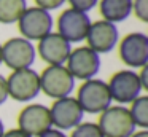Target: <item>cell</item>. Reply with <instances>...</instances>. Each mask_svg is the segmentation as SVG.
Returning a JSON list of instances; mask_svg holds the SVG:
<instances>
[{
    "mask_svg": "<svg viewBox=\"0 0 148 137\" xmlns=\"http://www.w3.org/2000/svg\"><path fill=\"white\" fill-rule=\"evenodd\" d=\"M75 99L80 104L81 110L89 115H100L113 102L107 81L99 78H91L81 83Z\"/></svg>",
    "mask_w": 148,
    "mask_h": 137,
    "instance_id": "6da1fadb",
    "label": "cell"
},
{
    "mask_svg": "<svg viewBox=\"0 0 148 137\" xmlns=\"http://www.w3.org/2000/svg\"><path fill=\"white\" fill-rule=\"evenodd\" d=\"M97 126L103 137H131L137 131L124 105H110L99 115Z\"/></svg>",
    "mask_w": 148,
    "mask_h": 137,
    "instance_id": "7a4b0ae2",
    "label": "cell"
},
{
    "mask_svg": "<svg viewBox=\"0 0 148 137\" xmlns=\"http://www.w3.org/2000/svg\"><path fill=\"white\" fill-rule=\"evenodd\" d=\"M40 76V91L51 99L67 97L75 89V78L65 65H48Z\"/></svg>",
    "mask_w": 148,
    "mask_h": 137,
    "instance_id": "3957f363",
    "label": "cell"
},
{
    "mask_svg": "<svg viewBox=\"0 0 148 137\" xmlns=\"http://www.w3.org/2000/svg\"><path fill=\"white\" fill-rule=\"evenodd\" d=\"M108 91L113 102H118V105H127L134 102L138 96H142V85L138 80V73L131 69L118 70L110 76Z\"/></svg>",
    "mask_w": 148,
    "mask_h": 137,
    "instance_id": "277c9868",
    "label": "cell"
},
{
    "mask_svg": "<svg viewBox=\"0 0 148 137\" xmlns=\"http://www.w3.org/2000/svg\"><path fill=\"white\" fill-rule=\"evenodd\" d=\"M8 97L16 102H32L40 94V76L35 70H13L7 78Z\"/></svg>",
    "mask_w": 148,
    "mask_h": 137,
    "instance_id": "5b68a950",
    "label": "cell"
},
{
    "mask_svg": "<svg viewBox=\"0 0 148 137\" xmlns=\"http://www.w3.org/2000/svg\"><path fill=\"white\" fill-rule=\"evenodd\" d=\"M35 57L37 50L34 43L23 37H13L2 45V64L11 70L30 69Z\"/></svg>",
    "mask_w": 148,
    "mask_h": 137,
    "instance_id": "8992f818",
    "label": "cell"
},
{
    "mask_svg": "<svg viewBox=\"0 0 148 137\" xmlns=\"http://www.w3.org/2000/svg\"><path fill=\"white\" fill-rule=\"evenodd\" d=\"M18 29L23 38L29 41H38L53 32V18L46 10L38 6H27L26 11L18 19Z\"/></svg>",
    "mask_w": 148,
    "mask_h": 137,
    "instance_id": "52a82bcc",
    "label": "cell"
},
{
    "mask_svg": "<svg viewBox=\"0 0 148 137\" xmlns=\"http://www.w3.org/2000/svg\"><path fill=\"white\" fill-rule=\"evenodd\" d=\"M75 80H91L100 70V56L89 46H78L70 51L64 64Z\"/></svg>",
    "mask_w": 148,
    "mask_h": 137,
    "instance_id": "ba28073f",
    "label": "cell"
},
{
    "mask_svg": "<svg viewBox=\"0 0 148 137\" xmlns=\"http://www.w3.org/2000/svg\"><path fill=\"white\" fill-rule=\"evenodd\" d=\"M49 115H51L53 127L64 131V132L77 127L84 118V112L81 110L77 99L72 96L56 99L49 107Z\"/></svg>",
    "mask_w": 148,
    "mask_h": 137,
    "instance_id": "9c48e42d",
    "label": "cell"
},
{
    "mask_svg": "<svg viewBox=\"0 0 148 137\" xmlns=\"http://www.w3.org/2000/svg\"><path fill=\"white\" fill-rule=\"evenodd\" d=\"M119 59L131 69L148 65V37L142 32H131L119 41Z\"/></svg>",
    "mask_w": 148,
    "mask_h": 137,
    "instance_id": "30bf717a",
    "label": "cell"
},
{
    "mask_svg": "<svg viewBox=\"0 0 148 137\" xmlns=\"http://www.w3.org/2000/svg\"><path fill=\"white\" fill-rule=\"evenodd\" d=\"M91 25L88 13L77 11L73 8L64 10L58 18V34L69 43H80L86 38Z\"/></svg>",
    "mask_w": 148,
    "mask_h": 137,
    "instance_id": "8fae6325",
    "label": "cell"
},
{
    "mask_svg": "<svg viewBox=\"0 0 148 137\" xmlns=\"http://www.w3.org/2000/svg\"><path fill=\"white\" fill-rule=\"evenodd\" d=\"M53 127L49 107L43 104H27L18 113V129L24 131L30 137H38Z\"/></svg>",
    "mask_w": 148,
    "mask_h": 137,
    "instance_id": "7c38bea8",
    "label": "cell"
},
{
    "mask_svg": "<svg viewBox=\"0 0 148 137\" xmlns=\"http://www.w3.org/2000/svg\"><path fill=\"white\" fill-rule=\"evenodd\" d=\"M84 40L88 41V46L92 51H96L97 54L110 53L118 45V40H119L118 27L113 22L99 19L96 22H91L89 30H88V35Z\"/></svg>",
    "mask_w": 148,
    "mask_h": 137,
    "instance_id": "4fadbf2b",
    "label": "cell"
},
{
    "mask_svg": "<svg viewBox=\"0 0 148 137\" xmlns=\"http://www.w3.org/2000/svg\"><path fill=\"white\" fill-rule=\"evenodd\" d=\"M35 50L48 65H64L72 51V45L58 32H51L38 40V46Z\"/></svg>",
    "mask_w": 148,
    "mask_h": 137,
    "instance_id": "5bb4252c",
    "label": "cell"
},
{
    "mask_svg": "<svg viewBox=\"0 0 148 137\" xmlns=\"http://www.w3.org/2000/svg\"><path fill=\"white\" fill-rule=\"evenodd\" d=\"M99 11L103 21H126L132 13V0H99Z\"/></svg>",
    "mask_w": 148,
    "mask_h": 137,
    "instance_id": "9a60e30c",
    "label": "cell"
},
{
    "mask_svg": "<svg viewBox=\"0 0 148 137\" xmlns=\"http://www.w3.org/2000/svg\"><path fill=\"white\" fill-rule=\"evenodd\" d=\"M27 8L26 0H0V22L14 24Z\"/></svg>",
    "mask_w": 148,
    "mask_h": 137,
    "instance_id": "2e32d148",
    "label": "cell"
},
{
    "mask_svg": "<svg viewBox=\"0 0 148 137\" xmlns=\"http://www.w3.org/2000/svg\"><path fill=\"white\" fill-rule=\"evenodd\" d=\"M135 127L147 129L148 127V96H138L127 107Z\"/></svg>",
    "mask_w": 148,
    "mask_h": 137,
    "instance_id": "e0dca14e",
    "label": "cell"
},
{
    "mask_svg": "<svg viewBox=\"0 0 148 137\" xmlns=\"http://www.w3.org/2000/svg\"><path fill=\"white\" fill-rule=\"evenodd\" d=\"M69 137H103L100 132L97 123L91 121H81L77 127L72 129V134Z\"/></svg>",
    "mask_w": 148,
    "mask_h": 137,
    "instance_id": "ac0fdd59",
    "label": "cell"
},
{
    "mask_svg": "<svg viewBox=\"0 0 148 137\" xmlns=\"http://www.w3.org/2000/svg\"><path fill=\"white\" fill-rule=\"evenodd\" d=\"M132 13L142 22H148V0H132Z\"/></svg>",
    "mask_w": 148,
    "mask_h": 137,
    "instance_id": "d6986e66",
    "label": "cell"
},
{
    "mask_svg": "<svg viewBox=\"0 0 148 137\" xmlns=\"http://www.w3.org/2000/svg\"><path fill=\"white\" fill-rule=\"evenodd\" d=\"M65 2L70 3V8L77 10V11L88 13L99 3V0H65Z\"/></svg>",
    "mask_w": 148,
    "mask_h": 137,
    "instance_id": "ffe728a7",
    "label": "cell"
},
{
    "mask_svg": "<svg viewBox=\"0 0 148 137\" xmlns=\"http://www.w3.org/2000/svg\"><path fill=\"white\" fill-rule=\"evenodd\" d=\"M34 2H35V6H38V8L51 11V10H58L59 6H62L65 0H34Z\"/></svg>",
    "mask_w": 148,
    "mask_h": 137,
    "instance_id": "44dd1931",
    "label": "cell"
},
{
    "mask_svg": "<svg viewBox=\"0 0 148 137\" xmlns=\"http://www.w3.org/2000/svg\"><path fill=\"white\" fill-rule=\"evenodd\" d=\"M8 101V89H7V78L0 75V105H3Z\"/></svg>",
    "mask_w": 148,
    "mask_h": 137,
    "instance_id": "7402d4cb",
    "label": "cell"
},
{
    "mask_svg": "<svg viewBox=\"0 0 148 137\" xmlns=\"http://www.w3.org/2000/svg\"><path fill=\"white\" fill-rule=\"evenodd\" d=\"M38 137H69L64 131H59L56 127H49L48 131H45L43 134H40Z\"/></svg>",
    "mask_w": 148,
    "mask_h": 137,
    "instance_id": "603a6c76",
    "label": "cell"
},
{
    "mask_svg": "<svg viewBox=\"0 0 148 137\" xmlns=\"http://www.w3.org/2000/svg\"><path fill=\"white\" fill-rule=\"evenodd\" d=\"M138 80H140L142 89H148V65H143L138 73Z\"/></svg>",
    "mask_w": 148,
    "mask_h": 137,
    "instance_id": "cb8c5ba5",
    "label": "cell"
},
{
    "mask_svg": "<svg viewBox=\"0 0 148 137\" xmlns=\"http://www.w3.org/2000/svg\"><path fill=\"white\" fill-rule=\"evenodd\" d=\"M2 137H30L29 134H26L24 131L18 129V127H14V129H8L5 131V134Z\"/></svg>",
    "mask_w": 148,
    "mask_h": 137,
    "instance_id": "d4e9b609",
    "label": "cell"
},
{
    "mask_svg": "<svg viewBox=\"0 0 148 137\" xmlns=\"http://www.w3.org/2000/svg\"><path fill=\"white\" fill-rule=\"evenodd\" d=\"M131 137H148V131L147 129H138V131H135Z\"/></svg>",
    "mask_w": 148,
    "mask_h": 137,
    "instance_id": "484cf974",
    "label": "cell"
},
{
    "mask_svg": "<svg viewBox=\"0 0 148 137\" xmlns=\"http://www.w3.org/2000/svg\"><path fill=\"white\" fill-rule=\"evenodd\" d=\"M5 131H7V129H5V124H3V121L0 120V137L5 134Z\"/></svg>",
    "mask_w": 148,
    "mask_h": 137,
    "instance_id": "4316f807",
    "label": "cell"
},
{
    "mask_svg": "<svg viewBox=\"0 0 148 137\" xmlns=\"http://www.w3.org/2000/svg\"><path fill=\"white\" fill-rule=\"evenodd\" d=\"M0 64H2V45H0Z\"/></svg>",
    "mask_w": 148,
    "mask_h": 137,
    "instance_id": "83f0119b",
    "label": "cell"
}]
</instances>
